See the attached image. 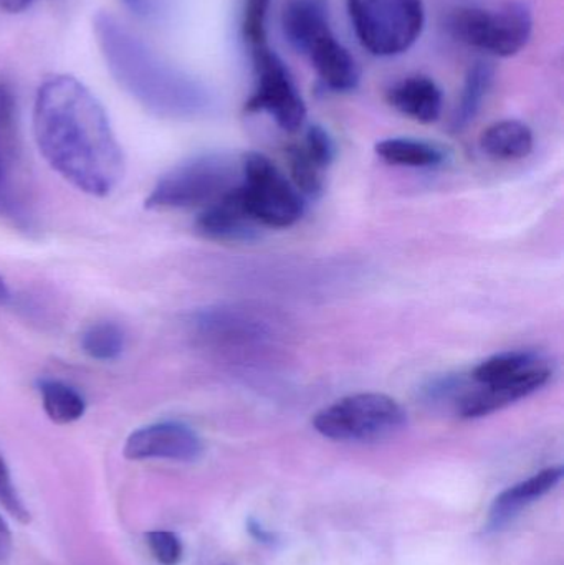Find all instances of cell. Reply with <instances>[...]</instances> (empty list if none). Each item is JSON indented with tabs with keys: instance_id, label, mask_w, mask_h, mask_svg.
Listing matches in <instances>:
<instances>
[{
	"instance_id": "d6986e66",
	"label": "cell",
	"mask_w": 564,
	"mask_h": 565,
	"mask_svg": "<svg viewBox=\"0 0 564 565\" xmlns=\"http://www.w3.org/2000/svg\"><path fill=\"white\" fill-rule=\"evenodd\" d=\"M376 154L390 164L406 168H434L444 161V152L437 146L409 138L384 139L377 142Z\"/></svg>"
},
{
	"instance_id": "44dd1931",
	"label": "cell",
	"mask_w": 564,
	"mask_h": 565,
	"mask_svg": "<svg viewBox=\"0 0 564 565\" xmlns=\"http://www.w3.org/2000/svg\"><path fill=\"white\" fill-rule=\"evenodd\" d=\"M542 354L533 351H509L502 354L492 355L487 361L480 362L472 372V379L476 384H492V382L503 381V379L513 377L520 372L526 371L532 365L542 361Z\"/></svg>"
},
{
	"instance_id": "2e32d148",
	"label": "cell",
	"mask_w": 564,
	"mask_h": 565,
	"mask_svg": "<svg viewBox=\"0 0 564 565\" xmlns=\"http://www.w3.org/2000/svg\"><path fill=\"white\" fill-rule=\"evenodd\" d=\"M281 30L297 52H307L313 40L331 30L327 0H288L281 10Z\"/></svg>"
},
{
	"instance_id": "8992f818",
	"label": "cell",
	"mask_w": 564,
	"mask_h": 565,
	"mask_svg": "<svg viewBox=\"0 0 564 565\" xmlns=\"http://www.w3.org/2000/svg\"><path fill=\"white\" fill-rule=\"evenodd\" d=\"M241 171L242 201L260 227L287 228L300 221L305 211L300 192L267 156L248 152L242 159Z\"/></svg>"
},
{
	"instance_id": "9a60e30c",
	"label": "cell",
	"mask_w": 564,
	"mask_h": 565,
	"mask_svg": "<svg viewBox=\"0 0 564 565\" xmlns=\"http://www.w3.org/2000/svg\"><path fill=\"white\" fill-rule=\"evenodd\" d=\"M563 475L562 467L546 468V470L533 475L529 480L503 491L493 501L492 510H490V530H500V527L506 526L510 521L515 520L530 504L535 503L540 498L555 490L560 481L563 480Z\"/></svg>"
},
{
	"instance_id": "4316f807",
	"label": "cell",
	"mask_w": 564,
	"mask_h": 565,
	"mask_svg": "<svg viewBox=\"0 0 564 565\" xmlns=\"http://www.w3.org/2000/svg\"><path fill=\"white\" fill-rule=\"evenodd\" d=\"M301 146L317 164L323 169L330 168L334 159V142L327 129L318 125L310 126Z\"/></svg>"
},
{
	"instance_id": "f1b7e54d",
	"label": "cell",
	"mask_w": 564,
	"mask_h": 565,
	"mask_svg": "<svg viewBox=\"0 0 564 565\" xmlns=\"http://www.w3.org/2000/svg\"><path fill=\"white\" fill-rule=\"evenodd\" d=\"M12 553V533L9 524L0 516V564L6 563Z\"/></svg>"
},
{
	"instance_id": "277c9868",
	"label": "cell",
	"mask_w": 564,
	"mask_h": 565,
	"mask_svg": "<svg viewBox=\"0 0 564 565\" xmlns=\"http://www.w3.org/2000/svg\"><path fill=\"white\" fill-rule=\"evenodd\" d=\"M406 411L386 394H354L318 412L313 427L334 441H380L400 434Z\"/></svg>"
},
{
	"instance_id": "484cf974",
	"label": "cell",
	"mask_w": 564,
	"mask_h": 565,
	"mask_svg": "<svg viewBox=\"0 0 564 565\" xmlns=\"http://www.w3.org/2000/svg\"><path fill=\"white\" fill-rule=\"evenodd\" d=\"M270 0H247L244 13V36L248 45L267 42V12Z\"/></svg>"
},
{
	"instance_id": "83f0119b",
	"label": "cell",
	"mask_w": 564,
	"mask_h": 565,
	"mask_svg": "<svg viewBox=\"0 0 564 565\" xmlns=\"http://www.w3.org/2000/svg\"><path fill=\"white\" fill-rule=\"evenodd\" d=\"M135 15L146 20H155L164 10L166 0H123Z\"/></svg>"
},
{
	"instance_id": "9c48e42d",
	"label": "cell",
	"mask_w": 564,
	"mask_h": 565,
	"mask_svg": "<svg viewBox=\"0 0 564 565\" xmlns=\"http://www.w3.org/2000/svg\"><path fill=\"white\" fill-rule=\"evenodd\" d=\"M255 89L245 103L247 113H267L284 131L297 132L307 119V106L298 93L287 65L268 42L251 46Z\"/></svg>"
},
{
	"instance_id": "7c38bea8",
	"label": "cell",
	"mask_w": 564,
	"mask_h": 565,
	"mask_svg": "<svg viewBox=\"0 0 564 565\" xmlns=\"http://www.w3.org/2000/svg\"><path fill=\"white\" fill-rule=\"evenodd\" d=\"M260 225L252 218L242 201L238 185L204 207L195 221V231L209 241L242 244L258 237Z\"/></svg>"
},
{
	"instance_id": "603a6c76",
	"label": "cell",
	"mask_w": 564,
	"mask_h": 565,
	"mask_svg": "<svg viewBox=\"0 0 564 565\" xmlns=\"http://www.w3.org/2000/svg\"><path fill=\"white\" fill-rule=\"evenodd\" d=\"M288 162H290L291 179L295 189L301 195L318 198L324 188V171L320 164L313 161L305 151L304 146L294 145L288 148Z\"/></svg>"
},
{
	"instance_id": "ac0fdd59",
	"label": "cell",
	"mask_w": 564,
	"mask_h": 565,
	"mask_svg": "<svg viewBox=\"0 0 564 565\" xmlns=\"http://www.w3.org/2000/svg\"><path fill=\"white\" fill-rule=\"evenodd\" d=\"M493 75H496V72L489 63L477 62L476 65L470 66L466 83H464L459 105H457L453 122H450L453 131H462L479 115L483 99L487 98L490 88H492Z\"/></svg>"
},
{
	"instance_id": "cb8c5ba5",
	"label": "cell",
	"mask_w": 564,
	"mask_h": 565,
	"mask_svg": "<svg viewBox=\"0 0 564 565\" xmlns=\"http://www.w3.org/2000/svg\"><path fill=\"white\" fill-rule=\"evenodd\" d=\"M146 544L151 556L161 565H178L182 561L184 547L172 531H152L146 534Z\"/></svg>"
},
{
	"instance_id": "ffe728a7",
	"label": "cell",
	"mask_w": 564,
	"mask_h": 565,
	"mask_svg": "<svg viewBox=\"0 0 564 565\" xmlns=\"http://www.w3.org/2000/svg\"><path fill=\"white\" fill-rule=\"evenodd\" d=\"M39 391L42 395L43 411L55 424H73L85 415V398L65 382L43 379L40 381Z\"/></svg>"
},
{
	"instance_id": "7a4b0ae2",
	"label": "cell",
	"mask_w": 564,
	"mask_h": 565,
	"mask_svg": "<svg viewBox=\"0 0 564 565\" xmlns=\"http://www.w3.org/2000/svg\"><path fill=\"white\" fill-rule=\"evenodd\" d=\"M93 30L113 78L142 108L168 119H189L202 113L205 98L201 88L159 58L115 15L96 13Z\"/></svg>"
},
{
	"instance_id": "6da1fadb",
	"label": "cell",
	"mask_w": 564,
	"mask_h": 565,
	"mask_svg": "<svg viewBox=\"0 0 564 565\" xmlns=\"http://www.w3.org/2000/svg\"><path fill=\"white\" fill-rule=\"evenodd\" d=\"M33 135L50 168L85 194L106 198L125 175L121 146L105 108L75 76H49L39 86Z\"/></svg>"
},
{
	"instance_id": "5bb4252c",
	"label": "cell",
	"mask_w": 564,
	"mask_h": 565,
	"mask_svg": "<svg viewBox=\"0 0 564 565\" xmlns=\"http://www.w3.org/2000/svg\"><path fill=\"white\" fill-rule=\"evenodd\" d=\"M387 103L401 115L430 125L443 113V92L429 76L413 75L387 89Z\"/></svg>"
},
{
	"instance_id": "52a82bcc",
	"label": "cell",
	"mask_w": 564,
	"mask_h": 565,
	"mask_svg": "<svg viewBox=\"0 0 564 565\" xmlns=\"http://www.w3.org/2000/svg\"><path fill=\"white\" fill-rule=\"evenodd\" d=\"M533 19L522 2L509 3L500 10L457 9L449 17L454 39L490 55L510 58L522 52L532 35Z\"/></svg>"
},
{
	"instance_id": "e0dca14e",
	"label": "cell",
	"mask_w": 564,
	"mask_h": 565,
	"mask_svg": "<svg viewBox=\"0 0 564 565\" xmlns=\"http://www.w3.org/2000/svg\"><path fill=\"white\" fill-rule=\"evenodd\" d=\"M535 138L525 122L503 119L493 122L480 136V148L496 161H519L533 151Z\"/></svg>"
},
{
	"instance_id": "f546056e",
	"label": "cell",
	"mask_w": 564,
	"mask_h": 565,
	"mask_svg": "<svg viewBox=\"0 0 564 565\" xmlns=\"http://www.w3.org/2000/svg\"><path fill=\"white\" fill-rule=\"evenodd\" d=\"M36 0H0V9L9 13H20L30 9Z\"/></svg>"
},
{
	"instance_id": "5b68a950",
	"label": "cell",
	"mask_w": 564,
	"mask_h": 565,
	"mask_svg": "<svg viewBox=\"0 0 564 565\" xmlns=\"http://www.w3.org/2000/svg\"><path fill=\"white\" fill-rule=\"evenodd\" d=\"M237 175V164L227 156H199L162 175L146 199V207H207L235 188Z\"/></svg>"
},
{
	"instance_id": "7402d4cb",
	"label": "cell",
	"mask_w": 564,
	"mask_h": 565,
	"mask_svg": "<svg viewBox=\"0 0 564 565\" xmlns=\"http://www.w3.org/2000/svg\"><path fill=\"white\" fill-rule=\"evenodd\" d=\"M82 349L93 361H116L125 349V332L115 322H96L83 332Z\"/></svg>"
},
{
	"instance_id": "8fae6325",
	"label": "cell",
	"mask_w": 564,
	"mask_h": 565,
	"mask_svg": "<svg viewBox=\"0 0 564 565\" xmlns=\"http://www.w3.org/2000/svg\"><path fill=\"white\" fill-rule=\"evenodd\" d=\"M204 444L188 425L179 422H158L129 435L125 457L132 461L168 460L195 461L201 458Z\"/></svg>"
},
{
	"instance_id": "d4e9b609",
	"label": "cell",
	"mask_w": 564,
	"mask_h": 565,
	"mask_svg": "<svg viewBox=\"0 0 564 565\" xmlns=\"http://www.w3.org/2000/svg\"><path fill=\"white\" fill-rule=\"evenodd\" d=\"M0 507L20 523H29L30 513L12 480L6 458L0 454Z\"/></svg>"
},
{
	"instance_id": "30bf717a",
	"label": "cell",
	"mask_w": 564,
	"mask_h": 565,
	"mask_svg": "<svg viewBox=\"0 0 564 565\" xmlns=\"http://www.w3.org/2000/svg\"><path fill=\"white\" fill-rule=\"evenodd\" d=\"M553 369L549 359H542L539 364L532 365L526 371L492 382V384H477L476 388L466 392L457 402L459 417L472 420L482 418L493 412L502 411L522 398L530 397L536 391L549 384Z\"/></svg>"
},
{
	"instance_id": "ba28073f",
	"label": "cell",
	"mask_w": 564,
	"mask_h": 565,
	"mask_svg": "<svg viewBox=\"0 0 564 565\" xmlns=\"http://www.w3.org/2000/svg\"><path fill=\"white\" fill-rule=\"evenodd\" d=\"M0 217L26 234L35 232L29 189L23 179L19 115L12 88L0 79Z\"/></svg>"
},
{
	"instance_id": "3957f363",
	"label": "cell",
	"mask_w": 564,
	"mask_h": 565,
	"mask_svg": "<svg viewBox=\"0 0 564 565\" xmlns=\"http://www.w3.org/2000/svg\"><path fill=\"white\" fill-rule=\"evenodd\" d=\"M348 13L361 45L376 56L407 52L426 20L423 0H348Z\"/></svg>"
},
{
	"instance_id": "4dcf8cb0",
	"label": "cell",
	"mask_w": 564,
	"mask_h": 565,
	"mask_svg": "<svg viewBox=\"0 0 564 565\" xmlns=\"http://www.w3.org/2000/svg\"><path fill=\"white\" fill-rule=\"evenodd\" d=\"M12 291H10L9 285H7L6 280L0 277V306H7L12 302Z\"/></svg>"
},
{
	"instance_id": "4fadbf2b",
	"label": "cell",
	"mask_w": 564,
	"mask_h": 565,
	"mask_svg": "<svg viewBox=\"0 0 564 565\" xmlns=\"http://www.w3.org/2000/svg\"><path fill=\"white\" fill-rule=\"evenodd\" d=\"M305 55L310 58L317 75L321 82L333 92H351L360 83V68L357 60L338 42L333 30H328L318 36Z\"/></svg>"
}]
</instances>
